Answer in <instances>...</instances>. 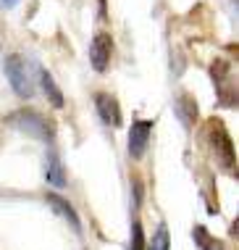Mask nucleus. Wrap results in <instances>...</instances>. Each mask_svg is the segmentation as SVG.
I'll list each match as a JSON object with an SVG mask.
<instances>
[{"mask_svg": "<svg viewBox=\"0 0 239 250\" xmlns=\"http://www.w3.org/2000/svg\"><path fill=\"white\" fill-rule=\"evenodd\" d=\"M205 126H208V129H205V137H208V145H210V150H213L216 161L226 168V171H231L237 164V150H234V143H231L229 132L223 129V121L210 119Z\"/></svg>", "mask_w": 239, "mask_h": 250, "instance_id": "f257e3e1", "label": "nucleus"}, {"mask_svg": "<svg viewBox=\"0 0 239 250\" xmlns=\"http://www.w3.org/2000/svg\"><path fill=\"white\" fill-rule=\"evenodd\" d=\"M5 124L13 126V129H19V132H24V134H29V137L42 140V143H53V137H56L50 121L45 116H40V113H34V111H26V108L5 116Z\"/></svg>", "mask_w": 239, "mask_h": 250, "instance_id": "f03ea898", "label": "nucleus"}, {"mask_svg": "<svg viewBox=\"0 0 239 250\" xmlns=\"http://www.w3.org/2000/svg\"><path fill=\"white\" fill-rule=\"evenodd\" d=\"M3 71H5V79L11 82L13 92H16L19 98H32V95H34V84H32L29 69H26V61L19 56V53L5 56Z\"/></svg>", "mask_w": 239, "mask_h": 250, "instance_id": "7ed1b4c3", "label": "nucleus"}, {"mask_svg": "<svg viewBox=\"0 0 239 250\" xmlns=\"http://www.w3.org/2000/svg\"><path fill=\"white\" fill-rule=\"evenodd\" d=\"M210 77L216 82V98L223 108H234L237 105V84H234V74L226 61H213L210 66Z\"/></svg>", "mask_w": 239, "mask_h": 250, "instance_id": "20e7f679", "label": "nucleus"}, {"mask_svg": "<svg viewBox=\"0 0 239 250\" xmlns=\"http://www.w3.org/2000/svg\"><path fill=\"white\" fill-rule=\"evenodd\" d=\"M111 53H113V40L108 32H98V35L92 37L90 42V63L92 69L102 74L108 69V63H111Z\"/></svg>", "mask_w": 239, "mask_h": 250, "instance_id": "39448f33", "label": "nucleus"}, {"mask_svg": "<svg viewBox=\"0 0 239 250\" xmlns=\"http://www.w3.org/2000/svg\"><path fill=\"white\" fill-rule=\"evenodd\" d=\"M150 134H153V121H134L132 129H129V155L134 161H139L147 150V143H150Z\"/></svg>", "mask_w": 239, "mask_h": 250, "instance_id": "423d86ee", "label": "nucleus"}, {"mask_svg": "<svg viewBox=\"0 0 239 250\" xmlns=\"http://www.w3.org/2000/svg\"><path fill=\"white\" fill-rule=\"evenodd\" d=\"M95 108H98V116L105 126H121V108L119 100L108 92H98L95 95Z\"/></svg>", "mask_w": 239, "mask_h": 250, "instance_id": "0eeeda50", "label": "nucleus"}, {"mask_svg": "<svg viewBox=\"0 0 239 250\" xmlns=\"http://www.w3.org/2000/svg\"><path fill=\"white\" fill-rule=\"evenodd\" d=\"M45 200H47V206H50L53 211L60 216V219H66L68 224H71L74 232H81V221H79V216H77V211H74L71 203L63 200V198H60V195H56V192H47Z\"/></svg>", "mask_w": 239, "mask_h": 250, "instance_id": "6e6552de", "label": "nucleus"}, {"mask_svg": "<svg viewBox=\"0 0 239 250\" xmlns=\"http://www.w3.org/2000/svg\"><path fill=\"white\" fill-rule=\"evenodd\" d=\"M45 179H47V185H53V187H66V168H63V164H60V158H58L56 150L47 153Z\"/></svg>", "mask_w": 239, "mask_h": 250, "instance_id": "1a4fd4ad", "label": "nucleus"}, {"mask_svg": "<svg viewBox=\"0 0 239 250\" xmlns=\"http://www.w3.org/2000/svg\"><path fill=\"white\" fill-rule=\"evenodd\" d=\"M176 116L184 121V126H192L197 119V100L192 95H181L176 100Z\"/></svg>", "mask_w": 239, "mask_h": 250, "instance_id": "9d476101", "label": "nucleus"}, {"mask_svg": "<svg viewBox=\"0 0 239 250\" xmlns=\"http://www.w3.org/2000/svg\"><path fill=\"white\" fill-rule=\"evenodd\" d=\"M40 84H42V90H45V95H47V100H50V105H53V108H63V95H60L56 79H53L45 69L40 71Z\"/></svg>", "mask_w": 239, "mask_h": 250, "instance_id": "9b49d317", "label": "nucleus"}, {"mask_svg": "<svg viewBox=\"0 0 239 250\" xmlns=\"http://www.w3.org/2000/svg\"><path fill=\"white\" fill-rule=\"evenodd\" d=\"M192 240H195V245L200 250H221V245L216 242V237H210L205 227H195L192 229Z\"/></svg>", "mask_w": 239, "mask_h": 250, "instance_id": "f8f14e48", "label": "nucleus"}, {"mask_svg": "<svg viewBox=\"0 0 239 250\" xmlns=\"http://www.w3.org/2000/svg\"><path fill=\"white\" fill-rule=\"evenodd\" d=\"M168 245H171L168 229H166V224H160V227H158V232L153 234V242H150V250H168Z\"/></svg>", "mask_w": 239, "mask_h": 250, "instance_id": "ddd939ff", "label": "nucleus"}, {"mask_svg": "<svg viewBox=\"0 0 239 250\" xmlns=\"http://www.w3.org/2000/svg\"><path fill=\"white\" fill-rule=\"evenodd\" d=\"M129 250H145V232H142L139 221L132 224V245H129Z\"/></svg>", "mask_w": 239, "mask_h": 250, "instance_id": "4468645a", "label": "nucleus"}]
</instances>
